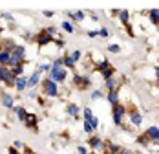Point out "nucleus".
Here are the masks:
<instances>
[{"mask_svg": "<svg viewBox=\"0 0 159 154\" xmlns=\"http://www.w3.org/2000/svg\"><path fill=\"white\" fill-rule=\"evenodd\" d=\"M42 92H44V95H48V97H57L59 95V86H57V83H53L48 77V79L42 81Z\"/></svg>", "mask_w": 159, "mask_h": 154, "instance_id": "obj_1", "label": "nucleus"}, {"mask_svg": "<svg viewBox=\"0 0 159 154\" xmlns=\"http://www.w3.org/2000/svg\"><path fill=\"white\" fill-rule=\"evenodd\" d=\"M66 75H68V72L64 70V68H61V70H55V68H51V72H49V79L53 81V83H62L64 79H66Z\"/></svg>", "mask_w": 159, "mask_h": 154, "instance_id": "obj_2", "label": "nucleus"}, {"mask_svg": "<svg viewBox=\"0 0 159 154\" xmlns=\"http://www.w3.org/2000/svg\"><path fill=\"white\" fill-rule=\"evenodd\" d=\"M126 114V108L123 105H115L113 107V123L115 125H123V118Z\"/></svg>", "mask_w": 159, "mask_h": 154, "instance_id": "obj_3", "label": "nucleus"}, {"mask_svg": "<svg viewBox=\"0 0 159 154\" xmlns=\"http://www.w3.org/2000/svg\"><path fill=\"white\" fill-rule=\"evenodd\" d=\"M90 147H92L93 151H97V152H99V151L102 152V151H104V141L99 138V136H92V138H90Z\"/></svg>", "mask_w": 159, "mask_h": 154, "instance_id": "obj_4", "label": "nucleus"}, {"mask_svg": "<svg viewBox=\"0 0 159 154\" xmlns=\"http://www.w3.org/2000/svg\"><path fill=\"white\" fill-rule=\"evenodd\" d=\"M150 141H154V143H159V127H150L146 132H144Z\"/></svg>", "mask_w": 159, "mask_h": 154, "instance_id": "obj_5", "label": "nucleus"}, {"mask_svg": "<svg viewBox=\"0 0 159 154\" xmlns=\"http://www.w3.org/2000/svg\"><path fill=\"white\" fill-rule=\"evenodd\" d=\"M2 105L6 108H9V110H13V108H15V99H13V95L2 94Z\"/></svg>", "mask_w": 159, "mask_h": 154, "instance_id": "obj_6", "label": "nucleus"}, {"mask_svg": "<svg viewBox=\"0 0 159 154\" xmlns=\"http://www.w3.org/2000/svg\"><path fill=\"white\" fill-rule=\"evenodd\" d=\"M15 88L18 90V92H24L26 88H28V77H16V81H15Z\"/></svg>", "mask_w": 159, "mask_h": 154, "instance_id": "obj_7", "label": "nucleus"}, {"mask_svg": "<svg viewBox=\"0 0 159 154\" xmlns=\"http://www.w3.org/2000/svg\"><path fill=\"white\" fill-rule=\"evenodd\" d=\"M37 123H39V118H37L35 114H28V118H26L24 125L30 127V128H33V130H37Z\"/></svg>", "mask_w": 159, "mask_h": 154, "instance_id": "obj_8", "label": "nucleus"}, {"mask_svg": "<svg viewBox=\"0 0 159 154\" xmlns=\"http://www.w3.org/2000/svg\"><path fill=\"white\" fill-rule=\"evenodd\" d=\"M39 83H40V72L37 70V72H33L31 77L28 79V88H33V86H37Z\"/></svg>", "mask_w": 159, "mask_h": 154, "instance_id": "obj_9", "label": "nucleus"}, {"mask_svg": "<svg viewBox=\"0 0 159 154\" xmlns=\"http://www.w3.org/2000/svg\"><path fill=\"white\" fill-rule=\"evenodd\" d=\"M13 112L16 114V118H18V119L22 121V123L26 121V118H28V112H26V108H22V107H15V108H13Z\"/></svg>", "mask_w": 159, "mask_h": 154, "instance_id": "obj_10", "label": "nucleus"}, {"mask_svg": "<svg viewBox=\"0 0 159 154\" xmlns=\"http://www.w3.org/2000/svg\"><path fill=\"white\" fill-rule=\"evenodd\" d=\"M9 59H11V53L0 50V66H9Z\"/></svg>", "mask_w": 159, "mask_h": 154, "instance_id": "obj_11", "label": "nucleus"}, {"mask_svg": "<svg viewBox=\"0 0 159 154\" xmlns=\"http://www.w3.org/2000/svg\"><path fill=\"white\" fill-rule=\"evenodd\" d=\"M11 53H13V55H16L18 59H22V61H24V57H26V48H24V46H20V44H16L15 50H13Z\"/></svg>", "mask_w": 159, "mask_h": 154, "instance_id": "obj_12", "label": "nucleus"}, {"mask_svg": "<svg viewBox=\"0 0 159 154\" xmlns=\"http://www.w3.org/2000/svg\"><path fill=\"white\" fill-rule=\"evenodd\" d=\"M130 121H132L134 125H141L143 123V116H141L139 112L134 110V112H130Z\"/></svg>", "mask_w": 159, "mask_h": 154, "instance_id": "obj_13", "label": "nucleus"}, {"mask_svg": "<svg viewBox=\"0 0 159 154\" xmlns=\"http://www.w3.org/2000/svg\"><path fill=\"white\" fill-rule=\"evenodd\" d=\"M108 101H110L111 107L119 105V95H117V90H113V92H108Z\"/></svg>", "mask_w": 159, "mask_h": 154, "instance_id": "obj_14", "label": "nucleus"}, {"mask_svg": "<svg viewBox=\"0 0 159 154\" xmlns=\"http://www.w3.org/2000/svg\"><path fill=\"white\" fill-rule=\"evenodd\" d=\"M119 20H121V22H123L126 28L130 26V24H128V20H130V15H128L126 9H121V11H119Z\"/></svg>", "mask_w": 159, "mask_h": 154, "instance_id": "obj_15", "label": "nucleus"}, {"mask_svg": "<svg viewBox=\"0 0 159 154\" xmlns=\"http://www.w3.org/2000/svg\"><path fill=\"white\" fill-rule=\"evenodd\" d=\"M51 41H53V39H51V37H48V35H46L44 31H42V33L39 35V39H37V42H39L40 46H44V44H48V42H51Z\"/></svg>", "mask_w": 159, "mask_h": 154, "instance_id": "obj_16", "label": "nucleus"}, {"mask_svg": "<svg viewBox=\"0 0 159 154\" xmlns=\"http://www.w3.org/2000/svg\"><path fill=\"white\" fill-rule=\"evenodd\" d=\"M106 88H108V92H113V90H117V81H115V77H111L106 81Z\"/></svg>", "mask_w": 159, "mask_h": 154, "instance_id": "obj_17", "label": "nucleus"}, {"mask_svg": "<svg viewBox=\"0 0 159 154\" xmlns=\"http://www.w3.org/2000/svg\"><path fill=\"white\" fill-rule=\"evenodd\" d=\"M150 20H152L156 26H159V9H152V11H150Z\"/></svg>", "mask_w": 159, "mask_h": 154, "instance_id": "obj_18", "label": "nucleus"}, {"mask_svg": "<svg viewBox=\"0 0 159 154\" xmlns=\"http://www.w3.org/2000/svg\"><path fill=\"white\" fill-rule=\"evenodd\" d=\"M68 114H70L71 118H77V114H79V107H77V105H68Z\"/></svg>", "mask_w": 159, "mask_h": 154, "instance_id": "obj_19", "label": "nucleus"}, {"mask_svg": "<svg viewBox=\"0 0 159 154\" xmlns=\"http://www.w3.org/2000/svg\"><path fill=\"white\" fill-rule=\"evenodd\" d=\"M71 20H84V13L82 11H75V13H68Z\"/></svg>", "mask_w": 159, "mask_h": 154, "instance_id": "obj_20", "label": "nucleus"}, {"mask_svg": "<svg viewBox=\"0 0 159 154\" xmlns=\"http://www.w3.org/2000/svg\"><path fill=\"white\" fill-rule=\"evenodd\" d=\"M24 72V64H20V66H15V68H11V74L15 77H20V74Z\"/></svg>", "mask_w": 159, "mask_h": 154, "instance_id": "obj_21", "label": "nucleus"}, {"mask_svg": "<svg viewBox=\"0 0 159 154\" xmlns=\"http://www.w3.org/2000/svg\"><path fill=\"white\" fill-rule=\"evenodd\" d=\"M62 30L68 31V33H73L75 28H73V24H71V22H68V20H66V22H62Z\"/></svg>", "mask_w": 159, "mask_h": 154, "instance_id": "obj_22", "label": "nucleus"}, {"mask_svg": "<svg viewBox=\"0 0 159 154\" xmlns=\"http://www.w3.org/2000/svg\"><path fill=\"white\" fill-rule=\"evenodd\" d=\"M62 66H64V59H55L53 64H51V68H55V70H61Z\"/></svg>", "mask_w": 159, "mask_h": 154, "instance_id": "obj_23", "label": "nucleus"}, {"mask_svg": "<svg viewBox=\"0 0 159 154\" xmlns=\"http://www.w3.org/2000/svg\"><path fill=\"white\" fill-rule=\"evenodd\" d=\"M92 119H93L92 108H84V121H92Z\"/></svg>", "mask_w": 159, "mask_h": 154, "instance_id": "obj_24", "label": "nucleus"}, {"mask_svg": "<svg viewBox=\"0 0 159 154\" xmlns=\"http://www.w3.org/2000/svg\"><path fill=\"white\" fill-rule=\"evenodd\" d=\"M62 59H64V66H68V68H73V66H75V62L71 61L70 55H66V57H62Z\"/></svg>", "mask_w": 159, "mask_h": 154, "instance_id": "obj_25", "label": "nucleus"}, {"mask_svg": "<svg viewBox=\"0 0 159 154\" xmlns=\"http://www.w3.org/2000/svg\"><path fill=\"white\" fill-rule=\"evenodd\" d=\"M108 68H110L108 61H101L99 62V66H97V70H101V72H104V70H108Z\"/></svg>", "mask_w": 159, "mask_h": 154, "instance_id": "obj_26", "label": "nucleus"}, {"mask_svg": "<svg viewBox=\"0 0 159 154\" xmlns=\"http://www.w3.org/2000/svg\"><path fill=\"white\" fill-rule=\"evenodd\" d=\"M42 31H44V33H46L48 37H51V39H53V37L57 35V30H55V28H46V30H42Z\"/></svg>", "mask_w": 159, "mask_h": 154, "instance_id": "obj_27", "label": "nucleus"}, {"mask_svg": "<svg viewBox=\"0 0 159 154\" xmlns=\"http://www.w3.org/2000/svg\"><path fill=\"white\" fill-rule=\"evenodd\" d=\"M70 57H71V61H73V62H77L80 59V51H79V50H75L73 53H70Z\"/></svg>", "mask_w": 159, "mask_h": 154, "instance_id": "obj_28", "label": "nucleus"}, {"mask_svg": "<svg viewBox=\"0 0 159 154\" xmlns=\"http://www.w3.org/2000/svg\"><path fill=\"white\" fill-rule=\"evenodd\" d=\"M39 72L42 74V72H51V64H40L39 66Z\"/></svg>", "mask_w": 159, "mask_h": 154, "instance_id": "obj_29", "label": "nucleus"}, {"mask_svg": "<svg viewBox=\"0 0 159 154\" xmlns=\"http://www.w3.org/2000/svg\"><path fill=\"white\" fill-rule=\"evenodd\" d=\"M95 128L92 127V123H88V121H84V132H88V134H92Z\"/></svg>", "mask_w": 159, "mask_h": 154, "instance_id": "obj_30", "label": "nucleus"}, {"mask_svg": "<svg viewBox=\"0 0 159 154\" xmlns=\"http://www.w3.org/2000/svg\"><path fill=\"white\" fill-rule=\"evenodd\" d=\"M137 141H139L141 145H146V143H148L150 139H148V136H146V134H143V136H139V139H137Z\"/></svg>", "mask_w": 159, "mask_h": 154, "instance_id": "obj_31", "label": "nucleus"}, {"mask_svg": "<svg viewBox=\"0 0 159 154\" xmlns=\"http://www.w3.org/2000/svg\"><path fill=\"white\" fill-rule=\"evenodd\" d=\"M110 152H111V154L121 152V147H117V145H113V143H110Z\"/></svg>", "mask_w": 159, "mask_h": 154, "instance_id": "obj_32", "label": "nucleus"}, {"mask_svg": "<svg viewBox=\"0 0 159 154\" xmlns=\"http://www.w3.org/2000/svg\"><path fill=\"white\" fill-rule=\"evenodd\" d=\"M99 97H102V92L101 90H95V92L92 94V99H99Z\"/></svg>", "mask_w": 159, "mask_h": 154, "instance_id": "obj_33", "label": "nucleus"}, {"mask_svg": "<svg viewBox=\"0 0 159 154\" xmlns=\"http://www.w3.org/2000/svg\"><path fill=\"white\" fill-rule=\"evenodd\" d=\"M77 152H79V154H90V152H88V149H86V147H82V145L77 147Z\"/></svg>", "mask_w": 159, "mask_h": 154, "instance_id": "obj_34", "label": "nucleus"}, {"mask_svg": "<svg viewBox=\"0 0 159 154\" xmlns=\"http://www.w3.org/2000/svg\"><path fill=\"white\" fill-rule=\"evenodd\" d=\"M97 31H99L101 37H108V30H106V28H101V30H97Z\"/></svg>", "mask_w": 159, "mask_h": 154, "instance_id": "obj_35", "label": "nucleus"}, {"mask_svg": "<svg viewBox=\"0 0 159 154\" xmlns=\"http://www.w3.org/2000/svg\"><path fill=\"white\" fill-rule=\"evenodd\" d=\"M108 50H110L111 53H117V51H119V50H121V48L117 46V44H111V46H110V48H108Z\"/></svg>", "mask_w": 159, "mask_h": 154, "instance_id": "obj_36", "label": "nucleus"}, {"mask_svg": "<svg viewBox=\"0 0 159 154\" xmlns=\"http://www.w3.org/2000/svg\"><path fill=\"white\" fill-rule=\"evenodd\" d=\"M88 123H92V127H93V128H97V127H99V119L93 116V119H92V121H88Z\"/></svg>", "mask_w": 159, "mask_h": 154, "instance_id": "obj_37", "label": "nucleus"}, {"mask_svg": "<svg viewBox=\"0 0 159 154\" xmlns=\"http://www.w3.org/2000/svg\"><path fill=\"white\" fill-rule=\"evenodd\" d=\"M42 15H44V17H48V18H51V17H53V11H44Z\"/></svg>", "mask_w": 159, "mask_h": 154, "instance_id": "obj_38", "label": "nucleus"}, {"mask_svg": "<svg viewBox=\"0 0 159 154\" xmlns=\"http://www.w3.org/2000/svg\"><path fill=\"white\" fill-rule=\"evenodd\" d=\"M99 35V31H88V37H97Z\"/></svg>", "mask_w": 159, "mask_h": 154, "instance_id": "obj_39", "label": "nucleus"}, {"mask_svg": "<svg viewBox=\"0 0 159 154\" xmlns=\"http://www.w3.org/2000/svg\"><path fill=\"white\" fill-rule=\"evenodd\" d=\"M9 154H18V151H16L15 147H11V149H9Z\"/></svg>", "mask_w": 159, "mask_h": 154, "instance_id": "obj_40", "label": "nucleus"}, {"mask_svg": "<svg viewBox=\"0 0 159 154\" xmlns=\"http://www.w3.org/2000/svg\"><path fill=\"white\" fill-rule=\"evenodd\" d=\"M22 147V141H15V149H20Z\"/></svg>", "mask_w": 159, "mask_h": 154, "instance_id": "obj_41", "label": "nucleus"}, {"mask_svg": "<svg viewBox=\"0 0 159 154\" xmlns=\"http://www.w3.org/2000/svg\"><path fill=\"white\" fill-rule=\"evenodd\" d=\"M121 154H132V152H130L128 149H121Z\"/></svg>", "mask_w": 159, "mask_h": 154, "instance_id": "obj_42", "label": "nucleus"}, {"mask_svg": "<svg viewBox=\"0 0 159 154\" xmlns=\"http://www.w3.org/2000/svg\"><path fill=\"white\" fill-rule=\"evenodd\" d=\"M26 154H35V152H33V151H30V149H28V151H26Z\"/></svg>", "mask_w": 159, "mask_h": 154, "instance_id": "obj_43", "label": "nucleus"}, {"mask_svg": "<svg viewBox=\"0 0 159 154\" xmlns=\"http://www.w3.org/2000/svg\"><path fill=\"white\" fill-rule=\"evenodd\" d=\"M104 154H106V152H104Z\"/></svg>", "mask_w": 159, "mask_h": 154, "instance_id": "obj_44", "label": "nucleus"}, {"mask_svg": "<svg viewBox=\"0 0 159 154\" xmlns=\"http://www.w3.org/2000/svg\"><path fill=\"white\" fill-rule=\"evenodd\" d=\"M0 17H2V15H0Z\"/></svg>", "mask_w": 159, "mask_h": 154, "instance_id": "obj_45", "label": "nucleus"}]
</instances>
